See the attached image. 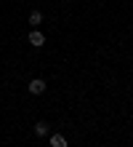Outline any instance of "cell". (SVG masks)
I'll return each mask as SVG.
<instances>
[{"instance_id": "6da1fadb", "label": "cell", "mask_w": 133, "mask_h": 147, "mask_svg": "<svg viewBox=\"0 0 133 147\" xmlns=\"http://www.w3.org/2000/svg\"><path fill=\"white\" fill-rule=\"evenodd\" d=\"M27 88H29V94H35V96H37V94H43L45 91V80H40V78H35V80L27 86Z\"/></svg>"}, {"instance_id": "7a4b0ae2", "label": "cell", "mask_w": 133, "mask_h": 147, "mask_svg": "<svg viewBox=\"0 0 133 147\" xmlns=\"http://www.w3.org/2000/svg\"><path fill=\"white\" fill-rule=\"evenodd\" d=\"M29 43H32V46H35V48H40V46H43V43H45V38H43V35H40V32H37V30H35V32H29Z\"/></svg>"}, {"instance_id": "3957f363", "label": "cell", "mask_w": 133, "mask_h": 147, "mask_svg": "<svg viewBox=\"0 0 133 147\" xmlns=\"http://www.w3.org/2000/svg\"><path fill=\"white\" fill-rule=\"evenodd\" d=\"M51 147H67V139H64L61 134H53V136H51Z\"/></svg>"}, {"instance_id": "277c9868", "label": "cell", "mask_w": 133, "mask_h": 147, "mask_svg": "<svg viewBox=\"0 0 133 147\" xmlns=\"http://www.w3.org/2000/svg\"><path fill=\"white\" fill-rule=\"evenodd\" d=\"M35 134H37V136H45V134H48V123H45V120H37V126H35Z\"/></svg>"}, {"instance_id": "5b68a950", "label": "cell", "mask_w": 133, "mask_h": 147, "mask_svg": "<svg viewBox=\"0 0 133 147\" xmlns=\"http://www.w3.org/2000/svg\"><path fill=\"white\" fill-rule=\"evenodd\" d=\"M40 22H43V13H40V11H32V13H29V24H35V27H37Z\"/></svg>"}]
</instances>
